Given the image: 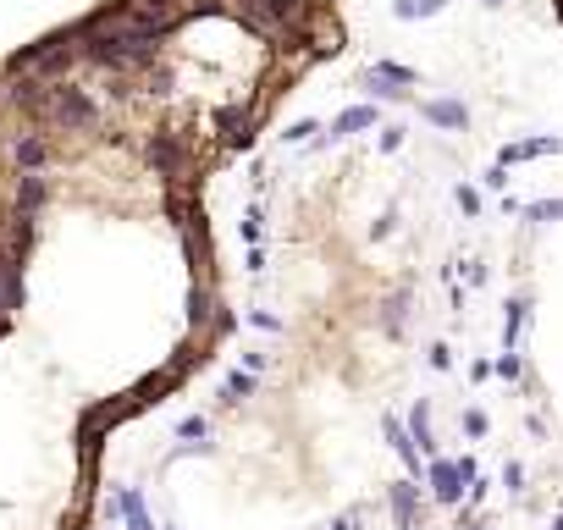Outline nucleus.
<instances>
[{"mask_svg": "<svg viewBox=\"0 0 563 530\" xmlns=\"http://www.w3.org/2000/svg\"><path fill=\"white\" fill-rule=\"evenodd\" d=\"M552 12H558V22H563V0H552Z\"/></svg>", "mask_w": 563, "mask_h": 530, "instance_id": "f257e3e1", "label": "nucleus"}]
</instances>
